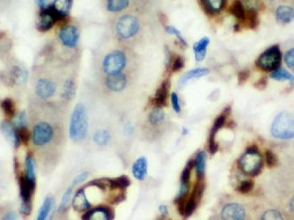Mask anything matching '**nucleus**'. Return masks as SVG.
Masks as SVG:
<instances>
[{
  "mask_svg": "<svg viewBox=\"0 0 294 220\" xmlns=\"http://www.w3.org/2000/svg\"><path fill=\"white\" fill-rule=\"evenodd\" d=\"M160 212H161L163 217H166L168 215V210H167L166 205H160Z\"/></svg>",
  "mask_w": 294,
  "mask_h": 220,
  "instance_id": "nucleus-51",
  "label": "nucleus"
},
{
  "mask_svg": "<svg viewBox=\"0 0 294 220\" xmlns=\"http://www.w3.org/2000/svg\"><path fill=\"white\" fill-rule=\"evenodd\" d=\"M88 133V119L85 107L82 103L77 104L70 120L69 136L74 142H80Z\"/></svg>",
  "mask_w": 294,
  "mask_h": 220,
  "instance_id": "nucleus-4",
  "label": "nucleus"
},
{
  "mask_svg": "<svg viewBox=\"0 0 294 220\" xmlns=\"http://www.w3.org/2000/svg\"><path fill=\"white\" fill-rule=\"evenodd\" d=\"M53 205H54V198L52 197V195H48L39 211L37 220H48L49 216L52 212Z\"/></svg>",
  "mask_w": 294,
  "mask_h": 220,
  "instance_id": "nucleus-31",
  "label": "nucleus"
},
{
  "mask_svg": "<svg viewBox=\"0 0 294 220\" xmlns=\"http://www.w3.org/2000/svg\"><path fill=\"white\" fill-rule=\"evenodd\" d=\"M194 165L193 161H189L187 165L184 167V171L181 176V184H180V191L177 194L176 201H183L185 195H187L189 191V180L191 175V170Z\"/></svg>",
  "mask_w": 294,
  "mask_h": 220,
  "instance_id": "nucleus-16",
  "label": "nucleus"
},
{
  "mask_svg": "<svg viewBox=\"0 0 294 220\" xmlns=\"http://www.w3.org/2000/svg\"><path fill=\"white\" fill-rule=\"evenodd\" d=\"M1 220H19V218L16 212H9L2 218Z\"/></svg>",
  "mask_w": 294,
  "mask_h": 220,
  "instance_id": "nucleus-49",
  "label": "nucleus"
},
{
  "mask_svg": "<svg viewBox=\"0 0 294 220\" xmlns=\"http://www.w3.org/2000/svg\"><path fill=\"white\" fill-rule=\"evenodd\" d=\"M59 126L55 120L47 116L34 121L31 132V138L34 146L38 150H48L52 144L59 138Z\"/></svg>",
  "mask_w": 294,
  "mask_h": 220,
  "instance_id": "nucleus-3",
  "label": "nucleus"
},
{
  "mask_svg": "<svg viewBox=\"0 0 294 220\" xmlns=\"http://www.w3.org/2000/svg\"><path fill=\"white\" fill-rule=\"evenodd\" d=\"M1 109L8 118H14L16 114L15 103L12 99L6 98L1 102Z\"/></svg>",
  "mask_w": 294,
  "mask_h": 220,
  "instance_id": "nucleus-34",
  "label": "nucleus"
},
{
  "mask_svg": "<svg viewBox=\"0 0 294 220\" xmlns=\"http://www.w3.org/2000/svg\"><path fill=\"white\" fill-rule=\"evenodd\" d=\"M247 26L251 29H256L260 24V19H259V13L256 10H247L246 13V19L245 22Z\"/></svg>",
  "mask_w": 294,
  "mask_h": 220,
  "instance_id": "nucleus-33",
  "label": "nucleus"
},
{
  "mask_svg": "<svg viewBox=\"0 0 294 220\" xmlns=\"http://www.w3.org/2000/svg\"><path fill=\"white\" fill-rule=\"evenodd\" d=\"M274 17L279 25L286 26L294 21V5L292 4H280L273 9Z\"/></svg>",
  "mask_w": 294,
  "mask_h": 220,
  "instance_id": "nucleus-13",
  "label": "nucleus"
},
{
  "mask_svg": "<svg viewBox=\"0 0 294 220\" xmlns=\"http://www.w3.org/2000/svg\"><path fill=\"white\" fill-rule=\"evenodd\" d=\"M33 157L31 154L27 155L26 161H25V168H26V173L25 175L26 177L31 181V182H35V173H34V164Z\"/></svg>",
  "mask_w": 294,
  "mask_h": 220,
  "instance_id": "nucleus-37",
  "label": "nucleus"
},
{
  "mask_svg": "<svg viewBox=\"0 0 294 220\" xmlns=\"http://www.w3.org/2000/svg\"><path fill=\"white\" fill-rule=\"evenodd\" d=\"M114 21L113 31L119 43L129 47L140 40L144 31V23L137 13H119Z\"/></svg>",
  "mask_w": 294,
  "mask_h": 220,
  "instance_id": "nucleus-2",
  "label": "nucleus"
},
{
  "mask_svg": "<svg viewBox=\"0 0 294 220\" xmlns=\"http://www.w3.org/2000/svg\"><path fill=\"white\" fill-rule=\"evenodd\" d=\"M93 138L95 144H98L100 146H105L110 143L112 136L110 132L107 129H99L94 132Z\"/></svg>",
  "mask_w": 294,
  "mask_h": 220,
  "instance_id": "nucleus-27",
  "label": "nucleus"
},
{
  "mask_svg": "<svg viewBox=\"0 0 294 220\" xmlns=\"http://www.w3.org/2000/svg\"><path fill=\"white\" fill-rule=\"evenodd\" d=\"M57 90L58 84L52 77H40L34 84V93L43 102H48L55 97Z\"/></svg>",
  "mask_w": 294,
  "mask_h": 220,
  "instance_id": "nucleus-8",
  "label": "nucleus"
},
{
  "mask_svg": "<svg viewBox=\"0 0 294 220\" xmlns=\"http://www.w3.org/2000/svg\"><path fill=\"white\" fill-rule=\"evenodd\" d=\"M270 133L277 139L288 140L294 138V114L283 111L273 120Z\"/></svg>",
  "mask_w": 294,
  "mask_h": 220,
  "instance_id": "nucleus-7",
  "label": "nucleus"
},
{
  "mask_svg": "<svg viewBox=\"0 0 294 220\" xmlns=\"http://www.w3.org/2000/svg\"><path fill=\"white\" fill-rule=\"evenodd\" d=\"M184 66V59L181 57V56H176L175 59L174 60V63H173V71L174 72H178L181 69H183Z\"/></svg>",
  "mask_w": 294,
  "mask_h": 220,
  "instance_id": "nucleus-46",
  "label": "nucleus"
},
{
  "mask_svg": "<svg viewBox=\"0 0 294 220\" xmlns=\"http://www.w3.org/2000/svg\"><path fill=\"white\" fill-rule=\"evenodd\" d=\"M133 173L134 177L138 181L145 180L147 174V161L145 157L137 159L133 165Z\"/></svg>",
  "mask_w": 294,
  "mask_h": 220,
  "instance_id": "nucleus-23",
  "label": "nucleus"
},
{
  "mask_svg": "<svg viewBox=\"0 0 294 220\" xmlns=\"http://www.w3.org/2000/svg\"><path fill=\"white\" fill-rule=\"evenodd\" d=\"M20 190H21L22 203L32 205L31 200L35 190V182H31L26 177L25 174H23L20 178Z\"/></svg>",
  "mask_w": 294,
  "mask_h": 220,
  "instance_id": "nucleus-15",
  "label": "nucleus"
},
{
  "mask_svg": "<svg viewBox=\"0 0 294 220\" xmlns=\"http://www.w3.org/2000/svg\"><path fill=\"white\" fill-rule=\"evenodd\" d=\"M35 2L40 8L43 9L47 7L49 0H35Z\"/></svg>",
  "mask_w": 294,
  "mask_h": 220,
  "instance_id": "nucleus-50",
  "label": "nucleus"
},
{
  "mask_svg": "<svg viewBox=\"0 0 294 220\" xmlns=\"http://www.w3.org/2000/svg\"><path fill=\"white\" fill-rule=\"evenodd\" d=\"M282 61L283 54L280 45L274 44L261 53L256 58L255 65L262 72L270 73L281 67Z\"/></svg>",
  "mask_w": 294,
  "mask_h": 220,
  "instance_id": "nucleus-6",
  "label": "nucleus"
},
{
  "mask_svg": "<svg viewBox=\"0 0 294 220\" xmlns=\"http://www.w3.org/2000/svg\"><path fill=\"white\" fill-rule=\"evenodd\" d=\"M254 185H255V183L252 180H249V179L245 180V181H243V182L240 183L239 187H238V191L241 194L246 195V194H248L253 191Z\"/></svg>",
  "mask_w": 294,
  "mask_h": 220,
  "instance_id": "nucleus-40",
  "label": "nucleus"
},
{
  "mask_svg": "<svg viewBox=\"0 0 294 220\" xmlns=\"http://www.w3.org/2000/svg\"><path fill=\"white\" fill-rule=\"evenodd\" d=\"M73 206L76 212H84L89 210L92 207V203H90L85 194L84 189H81L77 191L76 195H74L73 200Z\"/></svg>",
  "mask_w": 294,
  "mask_h": 220,
  "instance_id": "nucleus-19",
  "label": "nucleus"
},
{
  "mask_svg": "<svg viewBox=\"0 0 294 220\" xmlns=\"http://www.w3.org/2000/svg\"><path fill=\"white\" fill-rule=\"evenodd\" d=\"M148 124L153 129H158L166 122V114L161 108H155L148 114Z\"/></svg>",
  "mask_w": 294,
  "mask_h": 220,
  "instance_id": "nucleus-22",
  "label": "nucleus"
},
{
  "mask_svg": "<svg viewBox=\"0 0 294 220\" xmlns=\"http://www.w3.org/2000/svg\"><path fill=\"white\" fill-rule=\"evenodd\" d=\"M256 220H287L286 212L283 213L274 206H267L256 212Z\"/></svg>",
  "mask_w": 294,
  "mask_h": 220,
  "instance_id": "nucleus-17",
  "label": "nucleus"
},
{
  "mask_svg": "<svg viewBox=\"0 0 294 220\" xmlns=\"http://www.w3.org/2000/svg\"><path fill=\"white\" fill-rule=\"evenodd\" d=\"M130 5V0H107V8L111 13H124Z\"/></svg>",
  "mask_w": 294,
  "mask_h": 220,
  "instance_id": "nucleus-29",
  "label": "nucleus"
},
{
  "mask_svg": "<svg viewBox=\"0 0 294 220\" xmlns=\"http://www.w3.org/2000/svg\"><path fill=\"white\" fill-rule=\"evenodd\" d=\"M110 211L106 207L98 206L86 212L82 217L83 220H110Z\"/></svg>",
  "mask_w": 294,
  "mask_h": 220,
  "instance_id": "nucleus-20",
  "label": "nucleus"
},
{
  "mask_svg": "<svg viewBox=\"0 0 294 220\" xmlns=\"http://www.w3.org/2000/svg\"><path fill=\"white\" fill-rule=\"evenodd\" d=\"M15 127L22 128L27 126V116L26 112L22 111L15 117V122L13 123Z\"/></svg>",
  "mask_w": 294,
  "mask_h": 220,
  "instance_id": "nucleus-41",
  "label": "nucleus"
},
{
  "mask_svg": "<svg viewBox=\"0 0 294 220\" xmlns=\"http://www.w3.org/2000/svg\"><path fill=\"white\" fill-rule=\"evenodd\" d=\"M247 208L238 202L226 203L220 212L222 220H247Z\"/></svg>",
  "mask_w": 294,
  "mask_h": 220,
  "instance_id": "nucleus-11",
  "label": "nucleus"
},
{
  "mask_svg": "<svg viewBox=\"0 0 294 220\" xmlns=\"http://www.w3.org/2000/svg\"><path fill=\"white\" fill-rule=\"evenodd\" d=\"M62 18L64 17L52 5H49L45 8L41 9V13L36 22V28L41 32H46L52 29L55 22Z\"/></svg>",
  "mask_w": 294,
  "mask_h": 220,
  "instance_id": "nucleus-9",
  "label": "nucleus"
},
{
  "mask_svg": "<svg viewBox=\"0 0 294 220\" xmlns=\"http://www.w3.org/2000/svg\"><path fill=\"white\" fill-rule=\"evenodd\" d=\"M168 91H169V82L166 81L162 83L155 94L154 103L156 105V108H162L166 105Z\"/></svg>",
  "mask_w": 294,
  "mask_h": 220,
  "instance_id": "nucleus-24",
  "label": "nucleus"
},
{
  "mask_svg": "<svg viewBox=\"0 0 294 220\" xmlns=\"http://www.w3.org/2000/svg\"><path fill=\"white\" fill-rule=\"evenodd\" d=\"M208 73H209V70L207 68H197V69L192 70L190 72H187V73H185L184 76L181 78L179 82L180 86H183V85H185L187 82L191 81V80L205 76Z\"/></svg>",
  "mask_w": 294,
  "mask_h": 220,
  "instance_id": "nucleus-26",
  "label": "nucleus"
},
{
  "mask_svg": "<svg viewBox=\"0 0 294 220\" xmlns=\"http://www.w3.org/2000/svg\"><path fill=\"white\" fill-rule=\"evenodd\" d=\"M222 220L221 219H220V220Z\"/></svg>",
  "mask_w": 294,
  "mask_h": 220,
  "instance_id": "nucleus-52",
  "label": "nucleus"
},
{
  "mask_svg": "<svg viewBox=\"0 0 294 220\" xmlns=\"http://www.w3.org/2000/svg\"><path fill=\"white\" fill-rule=\"evenodd\" d=\"M283 59L288 69L294 72V47L286 51L285 55H283Z\"/></svg>",
  "mask_w": 294,
  "mask_h": 220,
  "instance_id": "nucleus-39",
  "label": "nucleus"
},
{
  "mask_svg": "<svg viewBox=\"0 0 294 220\" xmlns=\"http://www.w3.org/2000/svg\"><path fill=\"white\" fill-rule=\"evenodd\" d=\"M58 38L64 47L74 49L77 46L80 40V32L75 26H64L60 29Z\"/></svg>",
  "mask_w": 294,
  "mask_h": 220,
  "instance_id": "nucleus-12",
  "label": "nucleus"
},
{
  "mask_svg": "<svg viewBox=\"0 0 294 220\" xmlns=\"http://www.w3.org/2000/svg\"><path fill=\"white\" fill-rule=\"evenodd\" d=\"M74 186L73 184L71 186L69 187L67 189V191H65L62 200H61V203H60L59 208H58V212H64L69 206V203H70V200L72 197V194H73V190Z\"/></svg>",
  "mask_w": 294,
  "mask_h": 220,
  "instance_id": "nucleus-38",
  "label": "nucleus"
},
{
  "mask_svg": "<svg viewBox=\"0 0 294 220\" xmlns=\"http://www.w3.org/2000/svg\"><path fill=\"white\" fill-rule=\"evenodd\" d=\"M205 11L210 13H217L224 8L226 0H201Z\"/></svg>",
  "mask_w": 294,
  "mask_h": 220,
  "instance_id": "nucleus-30",
  "label": "nucleus"
},
{
  "mask_svg": "<svg viewBox=\"0 0 294 220\" xmlns=\"http://www.w3.org/2000/svg\"><path fill=\"white\" fill-rule=\"evenodd\" d=\"M72 5V0H55L52 6L58 12V13L64 17L67 15L71 9Z\"/></svg>",
  "mask_w": 294,
  "mask_h": 220,
  "instance_id": "nucleus-35",
  "label": "nucleus"
},
{
  "mask_svg": "<svg viewBox=\"0 0 294 220\" xmlns=\"http://www.w3.org/2000/svg\"><path fill=\"white\" fill-rule=\"evenodd\" d=\"M133 79L131 74H121L117 76L107 77L102 79L103 86L106 91L111 93H121L128 88Z\"/></svg>",
  "mask_w": 294,
  "mask_h": 220,
  "instance_id": "nucleus-10",
  "label": "nucleus"
},
{
  "mask_svg": "<svg viewBox=\"0 0 294 220\" xmlns=\"http://www.w3.org/2000/svg\"><path fill=\"white\" fill-rule=\"evenodd\" d=\"M265 162L268 169H273L279 165V158L272 150L268 149L265 151Z\"/></svg>",
  "mask_w": 294,
  "mask_h": 220,
  "instance_id": "nucleus-36",
  "label": "nucleus"
},
{
  "mask_svg": "<svg viewBox=\"0 0 294 220\" xmlns=\"http://www.w3.org/2000/svg\"></svg>",
  "mask_w": 294,
  "mask_h": 220,
  "instance_id": "nucleus-53",
  "label": "nucleus"
},
{
  "mask_svg": "<svg viewBox=\"0 0 294 220\" xmlns=\"http://www.w3.org/2000/svg\"><path fill=\"white\" fill-rule=\"evenodd\" d=\"M269 78L276 81H288L290 83V87L287 89V93L292 92L294 89V75L288 72L285 68L280 67L274 72L269 73Z\"/></svg>",
  "mask_w": 294,
  "mask_h": 220,
  "instance_id": "nucleus-21",
  "label": "nucleus"
},
{
  "mask_svg": "<svg viewBox=\"0 0 294 220\" xmlns=\"http://www.w3.org/2000/svg\"><path fill=\"white\" fill-rule=\"evenodd\" d=\"M249 77H250V71L249 70L245 69V70H242L241 72H240L239 74H238V82H239L240 85L244 84L249 79Z\"/></svg>",
  "mask_w": 294,
  "mask_h": 220,
  "instance_id": "nucleus-44",
  "label": "nucleus"
},
{
  "mask_svg": "<svg viewBox=\"0 0 294 220\" xmlns=\"http://www.w3.org/2000/svg\"><path fill=\"white\" fill-rule=\"evenodd\" d=\"M287 212L292 220H294V194L291 196L289 201L287 202Z\"/></svg>",
  "mask_w": 294,
  "mask_h": 220,
  "instance_id": "nucleus-45",
  "label": "nucleus"
},
{
  "mask_svg": "<svg viewBox=\"0 0 294 220\" xmlns=\"http://www.w3.org/2000/svg\"><path fill=\"white\" fill-rule=\"evenodd\" d=\"M210 39L208 37H204L201 39L199 42L194 44V51L196 55V60L197 62H201L205 59V54L207 51V47L209 45Z\"/></svg>",
  "mask_w": 294,
  "mask_h": 220,
  "instance_id": "nucleus-28",
  "label": "nucleus"
},
{
  "mask_svg": "<svg viewBox=\"0 0 294 220\" xmlns=\"http://www.w3.org/2000/svg\"><path fill=\"white\" fill-rule=\"evenodd\" d=\"M133 55L128 46L121 43V46L108 49L98 59V71L102 79L117 76L121 74H133L135 63Z\"/></svg>",
  "mask_w": 294,
  "mask_h": 220,
  "instance_id": "nucleus-1",
  "label": "nucleus"
},
{
  "mask_svg": "<svg viewBox=\"0 0 294 220\" xmlns=\"http://www.w3.org/2000/svg\"><path fill=\"white\" fill-rule=\"evenodd\" d=\"M239 167L244 174L251 177L261 174L264 168V158L256 145L247 148L240 158Z\"/></svg>",
  "mask_w": 294,
  "mask_h": 220,
  "instance_id": "nucleus-5",
  "label": "nucleus"
},
{
  "mask_svg": "<svg viewBox=\"0 0 294 220\" xmlns=\"http://www.w3.org/2000/svg\"><path fill=\"white\" fill-rule=\"evenodd\" d=\"M229 12L239 22H245L247 10L245 8L241 0H234L231 4Z\"/></svg>",
  "mask_w": 294,
  "mask_h": 220,
  "instance_id": "nucleus-25",
  "label": "nucleus"
},
{
  "mask_svg": "<svg viewBox=\"0 0 294 220\" xmlns=\"http://www.w3.org/2000/svg\"><path fill=\"white\" fill-rule=\"evenodd\" d=\"M171 102L173 105V109L175 110L176 113L181 112V105H180L179 97L177 95V93H173L171 94Z\"/></svg>",
  "mask_w": 294,
  "mask_h": 220,
  "instance_id": "nucleus-43",
  "label": "nucleus"
},
{
  "mask_svg": "<svg viewBox=\"0 0 294 220\" xmlns=\"http://www.w3.org/2000/svg\"><path fill=\"white\" fill-rule=\"evenodd\" d=\"M267 85H268V76H263L261 77L260 79L256 81L254 86L257 90L263 91L267 87Z\"/></svg>",
  "mask_w": 294,
  "mask_h": 220,
  "instance_id": "nucleus-42",
  "label": "nucleus"
},
{
  "mask_svg": "<svg viewBox=\"0 0 294 220\" xmlns=\"http://www.w3.org/2000/svg\"><path fill=\"white\" fill-rule=\"evenodd\" d=\"M230 113V108H227L223 114H220L219 116H217L215 122L214 123V126L212 128V131H211V134H210V140H209V149L210 152L214 154L217 151L218 148V145H217V142H216V135H217V132L221 129L224 124L226 123V117H227V114Z\"/></svg>",
  "mask_w": 294,
  "mask_h": 220,
  "instance_id": "nucleus-14",
  "label": "nucleus"
},
{
  "mask_svg": "<svg viewBox=\"0 0 294 220\" xmlns=\"http://www.w3.org/2000/svg\"><path fill=\"white\" fill-rule=\"evenodd\" d=\"M27 71L22 64H14L9 71V81L13 85H22L27 81Z\"/></svg>",
  "mask_w": 294,
  "mask_h": 220,
  "instance_id": "nucleus-18",
  "label": "nucleus"
},
{
  "mask_svg": "<svg viewBox=\"0 0 294 220\" xmlns=\"http://www.w3.org/2000/svg\"><path fill=\"white\" fill-rule=\"evenodd\" d=\"M166 30L167 33H169V34H175V35H176V36L178 37V39H179L180 41H181V43H184V45L186 46V43H185L184 39L183 38V36L181 35V33H180L179 31L176 29L175 28H174V27H171V26H168V27H166Z\"/></svg>",
  "mask_w": 294,
  "mask_h": 220,
  "instance_id": "nucleus-47",
  "label": "nucleus"
},
{
  "mask_svg": "<svg viewBox=\"0 0 294 220\" xmlns=\"http://www.w3.org/2000/svg\"><path fill=\"white\" fill-rule=\"evenodd\" d=\"M206 154L205 152H199L196 154V161L194 165L196 166V175L199 178H202L205 175V165H206Z\"/></svg>",
  "mask_w": 294,
  "mask_h": 220,
  "instance_id": "nucleus-32",
  "label": "nucleus"
},
{
  "mask_svg": "<svg viewBox=\"0 0 294 220\" xmlns=\"http://www.w3.org/2000/svg\"><path fill=\"white\" fill-rule=\"evenodd\" d=\"M89 176V173L88 172H85V173H82V174H79L77 177H75L74 179V181H73V186L75 187L76 185H79V184H80L82 182L85 181L86 178Z\"/></svg>",
  "mask_w": 294,
  "mask_h": 220,
  "instance_id": "nucleus-48",
  "label": "nucleus"
}]
</instances>
